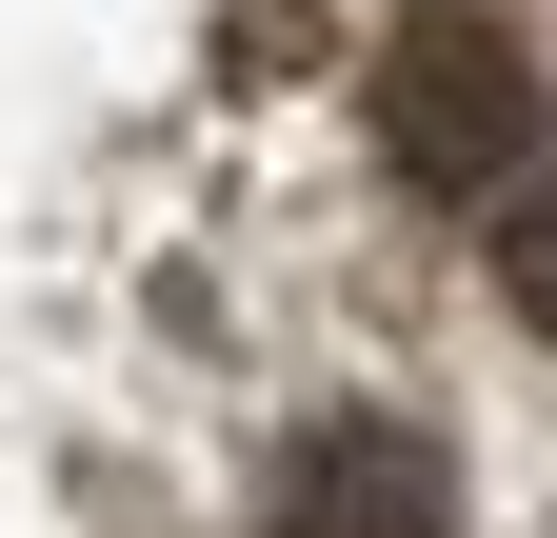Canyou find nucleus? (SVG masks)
Wrapping results in <instances>:
<instances>
[{
    "label": "nucleus",
    "mask_w": 557,
    "mask_h": 538,
    "mask_svg": "<svg viewBox=\"0 0 557 538\" xmlns=\"http://www.w3.org/2000/svg\"><path fill=\"white\" fill-rule=\"evenodd\" d=\"M498 299H518L537 340H557V140H537V160L498 180Z\"/></svg>",
    "instance_id": "7ed1b4c3"
},
{
    "label": "nucleus",
    "mask_w": 557,
    "mask_h": 538,
    "mask_svg": "<svg viewBox=\"0 0 557 538\" xmlns=\"http://www.w3.org/2000/svg\"><path fill=\"white\" fill-rule=\"evenodd\" d=\"M259 538H458V458L418 439V419H379V399H338V419L278 439Z\"/></svg>",
    "instance_id": "f03ea898"
},
{
    "label": "nucleus",
    "mask_w": 557,
    "mask_h": 538,
    "mask_svg": "<svg viewBox=\"0 0 557 538\" xmlns=\"http://www.w3.org/2000/svg\"><path fill=\"white\" fill-rule=\"evenodd\" d=\"M379 160L438 180V199H498V180L537 160V60H518V21L418 0V21L379 40Z\"/></svg>",
    "instance_id": "f257e3e1"
}]
</instances>
